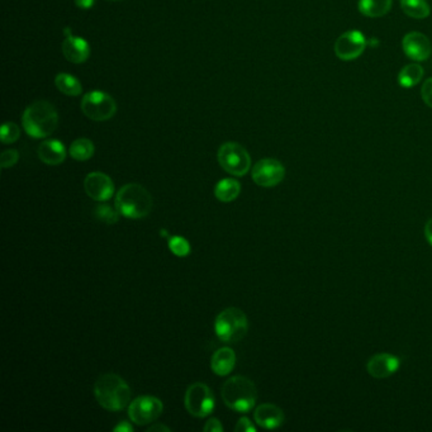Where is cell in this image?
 Returning a JSON list of instances; mask_svg holds the SVG:
<instances>
[{
  "label": "cell",
  "mask_w": 432,
  "mask_h": 432,
  "mask_svg": "<svg viewBox=\"0 0 432 432\" xmlns=\"http://www.w3.org/2000/svg\"><path fill=\"white\" fill-rule=\"evenodd\" d=\"M94 396L103 409L117 412L131 403V388L122 377L105 373L95 382Z\"/></svg>",
  "instance_id": "6da1fadb"
},
{
  "label": "cell",
  "mask_w": 432,
  "mask_h": 432,
  "mask_svg": "<svg viewBox=\"0 0 432 432\" xmlns=\"http://www.w3.org/2000/svg\"><path fill=\"white\" fill-rule=\"evenodd\" d=\"M22 124L31 137L46 139L58 129L59 114L50 102L37 100L24 111Z\"/></svg>",
  "instance_id": "7a4b0ae2"
},
{
  "label": "cell",
  "mask_w": 432,
  "mask_h": 432,
  "mask_svg": "<svg viewBox=\"0 0 432 432\" xmlns=\"http://www.w3.org/2000/svg\"><path fill=\"white\" fill-rule=\"evenodd\" d=\"M152 195L146 188L131 183L118 190L116 195V208L129 220H141L151 213Z\"/></svg>",
  "instance_id": "3957f363"
},
{
  "label": "cell",
  "mask_w": 432,
  "mask_h": 432,
  "mask_svg": "<svg viewBox=\"0 0 432 432\" xmlns=\"http://www.w3.org/2000/svg\"><path fill=\"white\" fill-rule=\"evenodd\" d=\"M222 399L228 409L246 414L256 404L257 389L254 382L242 375H236L225 382L221 389Z\"/></svg>",
  "instance_id": "277c9868"
},
{
  "label": "cell",
  "mask_w": 432,
  "mask_h": 432,
  "mask_svg": "<svg viewBox=\"0 0 432 432\" xmlns=\"http://www.w3.org/2000/svg\"><path fill=\"white\" fill-rule=\"evenodd\" d=\"M215 330L218 339L223 342H237L244 339L249 331V321L244 310L230 307L217 315Z\"/></svg>",
  "instance_id": "5b68a950"
},
{
  "label": "cell",
  "mask_w": 432,
  "mask_h": 432,
  "mask_svg": "<svg viewBox=\"0 0 432 432\" xmlns=\"http://www.w3.org/2000/svg\"><path fill=\"white\" fill-rule=\"evenodd\" d=\"M218 163L234 176H244L252 168V158L245 147L237 142H226L218 150Z\"/></svg>",
  "instance_id": "8992f818"
},
{
  "label": "cell",
  "mask_w": 432,
  "mask_h": 432,
  "mask_svg": "<svg viewBox=\"0 0 432 432\" xmlns=\"http://www.w3.org/2000/svg\"><path fill=\"white\" fill-rule=\"evenodd\" d=\"M82 111L89 119L103 122L111 119L116 114L117 104L109 94L93 90L82 97Z\"/></svg>",
  "instance_id": "52a82bcc"
},
{
  "label": "cell",
  "mask_w": 432,
  "mask_h": 432,
  "mask_svg": "<svg viewBox=\"0 0 432 432\" xmlns=\"http://www.w3.org/2000/svg\"><path fill=\"white\" fill-rule=\"evenodd\" d=\"M184 404L190 415L198 418H205L213 412L216 401L210 387L205 383L197 382L188 387Z\"/></svg>",
  "instance_id": "ba28073f"
},
{
  "label": "cell",
  "mask_w": 432,
  "mask_h": 432,
  "mask_svg": "<svg viewBox=\"0 0 432 432\" xmlns=\"http://www.w3.org/2000/svg\"><path fill=\"white\" fill-rule=\"evenodd\" d=\"M164 404L153 396H141L134 398L129 404V420L137 426L150 425L163 415Z\"/></svg>",
  "instance_id": "9c48e42d"
},
{
  "label": "cell",
  "mask_w": 432,
  "mask_h": 432,
  "mask_svg": "<svg viewBox=\"0 0 432 432\" xmlns=\"http://www.w3.org/2000/svg\"><path fill=\"white\" fill-rule=\"evenodd\" d=\"M252 176L259 187L273 188L284 179L286 168L275 158H263L254 165Z\"/></svg>",
  "instance_id": "30bf717a"
},
{
  "label": "cell",
  "mask_w": 432,
  "mask_h": 432,
  "mask_svg": "<svg viewBox=\"0 0 432 432\" xmlns=\"http://www.w3.org/2000/svg\"><path fill=\"white\" fill-rule=\"evenodd\" d=\"M367 40L360 31L352 30L340 36L335 43V53L340 60L350 61L355 60L364 53Z\"/></svg>",
  "instance_id": "8fae6325"
},
{
  "label": "cell",
  "mask_w": 432,
  "mask_h": 432,
  "mask_svg": "<svg viewBox=\"0 0 432 432\" xmlns=\"http://www.w3.org/2000/svg\"><path fill=\"white\" fill-rule=\"evenodd\" d=\"M84 189L89 198L97 202L109 200L114 194V184L111 178L100 171H94L87 176L84 180Z\"/></svg>",
  "instance_id": "7c38bea8"
},
{
  "label": "cell",
  "mask_w": 432,
  "mask_h": 432,
  "mask_svg": "<svg viewBox=\"0 0 432 432\" xmlns=\"http://www.w3.org/2000/svg\"><path fill=\"white\" fill-rule=\"evenodd\" d=\"M399 368H401V359L387 352L374 355L369 359L367 364L368 373L377 379L389 378L393 374L397 373Z\"/></svg>",
  "instance_id": "4fadbf2b"
},
{
  "label": "cell",
  "mask_w": 432,
  "mask_h": 432,
  "mask_svg": "<svg viewBox=\"0 0 432 432\" xmlns=\"http://www.w3.org/2000/svg\"><path fill=\"white\" fill-rule=\"evenodd\" d=\"M403 51L414 61H426L431 55V43L421 32H409L402 42Z\"/></svg>",
  "instance_id": "5bb4252c"
},
{
  "label": "cell",
  "mask_w": 432,
  "mask_h": 432,
  "mask_svg": "<svg viewBox=\"0 0 432 432\" xmlns=\"http://www.w3.org/2000/svg\"><path fill=\"white\" fill-rule=\"evenodd\" d=\"M255 422L265 430H274L284 423V412L273 403H263L254 412Z\"/></svg>",
  "instance_id": "9a60e30c"
},
{
  "label": "cell",
  "mask_w": 432,
  "mask_h": 432,
  "mask_svg": "<svg viewBox=\"0 0 432 432\" xmlns=\"http://www.w3.org/2000/svg\"><path fill=\"white\" fill-rule=\"evenodd\" d=\"M61 48L66 60L72 64H82L90 56V46L87 40L82 37L68 35Z\"/></svg>",
  "instance_id": "2e32d148"
},
{
  "label": "cell",
  "mask_w": 432,
  "mask_h": 432,
  "mask_svg": "<svg viewBox=\"0 0 432 432\" xmlns=\"http://www.w3.org/2000/svg\"><path fill=\"white\" fill-rule=\"evenodd\" d=\"M38 158L46 165H60L66 158V148L59 140L43 141L37 150Z\"/></svg>",
  "instance_id": "e0dca14e"
},
{
  "label": "cell",
  "mask_w": 432,
  "mask_h": 432,
  "mask_svg": "<svg viewBox=\"0 0 432 432\" xmlns=\"http://www.w3.org/2000/svg\"><path fill=\"white\" fill-rule=\"evenodd\" d=\"M236 365V354L230 347H221L212 355L210 369L220 377H226L234 370Z\"/></svg>",
  "instance_id": "ac0fdd59"
},
{
  "label": "cell",
  "mask_w": 432,
  "mask_h": 432,
  "mask_svg": "<svg viewBox=\"0 0 432 432\" xmlns=\"http://www.w3.org/2000/svg\"><path fill=\"white\" fill-rule=\"evenodd\" d=\"M241 193V184L236 179L226 178L217 183L215 188V195L220 202L230 203L234 202Z\"/></svg>",
  "instance_id": "d6986e66"
},
{
  "label": "cell",
  "mask_w": 432,
  "mask_h": 432,
  "mask_svg": "<svg viewBox=\"0 0 432 432\" xmlns=\"http://www.w3.org/2000/svg\"><path fill=\"white\" fill-rule=\"evenodd\" d=\"M357 8L367 17H383L391 11L392 0H359Z\"/></svg>",
  "instance_id": "ffe728a7"
},
{
  "label": "cell",
  "mask_w": 432,
  "mask_h": 432,
  "mask_svg": "<svg viewBox=\"0 0 432 432\" xmlns=\"http://www.w3.org/2000/svg\"><path fill=\"white\" fill-rule=\"evenodd\" d=\"M423 77V68L420 64L404 66L398 74V84L403 88H414Z\"/></svg>",
  "instance_id": "44dd1931"
},
{
  "label": "cell",
  "mask_w": 432,
  "mask_h": 432,
  "mask_svg": "<svg viewBox=\"0 0 432 432\" xmlns=\"http://www.w3.org/2000/svg\"><path fill=\"white\" fill-rule=\"evenodd\" d=\"M55 84H56V88L59 89L60 92L65 95L77 97L82 93V84L75 76L61 72L55 77Z\"/></svg>",
  "instance_id": "7402d4cb"
},
{
  "label": "cell",
  "mask_w": 432,
  "mask_h": 432,
  "mask_svg": "<svg viewBox=\"0 0 432 432\" xmlns=\"http://www.w3.org/2000/svg\"><path fill=\"white\" fill-rule=\"evenodd\" d=\"M401 6L403 12L415 19H423L431 13L426 0H401Z\"/></svg>",
  "instance_id": "603a6c76"
},
{
  "label": "cell",
  "mask_w": 432,
  "mask_h": 432,
  "mask_svg": "<svg viewBox=\"0 0 432 432\" xmlns=\"http://www.w3.org/2000/svg\"><path fill=\"white\" fill-rule=\"evenodd\" d=\"M94 151V144L88 139H77L71 144L69 148L71 158L76 161H87L93 158Z\"/></svg>",
  "instance_id": "cb8c5ba5"
},
{
  "label": "cell",
  "mask_w": 432,
  "mask_h": 432,
  "mask_svg": "<svg viewBox=\"0 0 432 432\" xmlns=\"http://www.w3.org/2000/svg\"><path fill=\"white\" fill-rule=\"evenodd\" d=\"M119 212L117 208H112L111 205H100L95 208V217L107 225H114L119 220Z\"/></svg>",
  "instance_id": "d4e9b609"
},
{
  "label": "cell",
  "mask_w": 432,
  "mask_h": 432,
  "mask_svg": "<svg viewBox=\"0 0 432 432\" xmlns=\"http://www.w3.org/2000/svg\"><path fill=\"white\" fill-rule=\"evenodd\" d=\"M170 252L174 255L179 257L188 256L190 252V244L188 242L187 239L181 237V236H173L169 239Z\"/></svg>",
  "instance_id": "484cf974"
},
{
  "label": "cell",
  "mask_w": 432,
  "mask_h": 432,
  "mask_svg": "<svg viewBox=\"0 0 432 432\" xmlns=\"http://www.w3.org/2000/svg\"><path fill=\"white\" fill-rule=\"evenodd\" d=\"M19 136H21V129L16 123L6 122L1 126L0 139H1L3 144H6V145L13 144L19 139Z\"/></svg>",
  "instance_id": "4316f807"
},
{
  "label": "cell",
  "mask_w": 432,
  "mask_h": 432,
  "mask_svg": "<svg viewBox=\"0 0 432 432\" xmlns=\"http://www.w3.org/2000/svg\"><path fill=\"white\" fill-rule=\"evenodd\" d=\"M18 160H19V153H18L17 150H6L1 153L0 165H1L3 169H8V168H12L17 164Z\"/></svg>",
  "instance_id": "83f0119b"
},
{
  "label": "cell",
  "mask_w": 432,
  "mask_h": 432,
  "mask_svg": "<svg viewBox=\"0 0 432 432\" xmlns=\"http://www.w3.org/2000/svg\"><path fill=\"white\" fill-rule=\"evenodd\" d=\"M421 97L430 108H432V77L423 82L421 89Z\"/></svg>",
  "instance_id": "f1b7e54d"
},
{
  "label": "cell",
  "mask_w": 432,
  "mask_h": 432,
  "mask_svg": "<svg viewBox=\"0 0 432 432\" xmlns=\"http://www.w3.org/2000/svg\"><path fill=\"white\" fill-rule=\"evenodd\" d=\"M234 431L256 432V427L254 426V423L247 417H242V418H239L237 425L234 427Z\"/></svg>",
  "instance_id": "f546056e"
},
{
  "label": "cell",
  "mask_w": 432,
  "mask_h": 432,
  "mask_svg": "<svg viewBox=\"0 0 432 432\" xmlns=\"http://www.w3.org/2000/svg\"><path fill=\"white\" fill-rule=\"evenodd\" d=\"M203 431L205 432H222L223 426L222 423L220 422V420H217V418H210L207 423H205V427H203Z\"/></svg>",
  "instance_id": "4dcf8cb0"
},
{
  "label": "cell",
  "mask_w": 432,
  "mask_h": 432,
  "mask_svg": "<svg viewBox=\"0 0 432 432\" xmlns=\"http://www.w3.org/2000/svg\"><path fill=\"white\" fill-rule=\"evenodd\" d=\"M113 430L116 432H134V427L127 421H122Z\"/></svg>",
  "instance_id": "1f68e13d"
},
{
  "label": "cell",
  "mask_w": 432,
  "mask_h": 432,
  "mask_svg": "<svg viewBox=\"0 0 432 432\" xmlns=\"http://www.w3.org/2000/svg\"><path fill=\"white\" fill-rule=\"evenodd\" d=\"M97 0H75V4L80 9H90Z\"/></svg>",
  "instance_id": "d6a6232c"
},
{
  "label": "cell",
  "mask_w": 432,
  "mask_h": 432,
  "mask_svg": "<svg viewBox=\"0 0 432 432\" xmlns=\"http://www.w3.org/2000/svg\"><path fill=\"white\" fill-rule=\"evenodd\" d=\"M425 236H426L427 242L432 246V218L427 221L425 226Z\"/></svg>",
  "instance_id": "836d02e7"
},
{
  "label": "cell",
  "mask_w": 432,
  "mask_h": 432,
  "mask_svg": "<svg viewBox=\"0 0 432 432\" xmlns=\"http://www.w3.org/2000/svg\"><path fill=\"white\" fill-rule=\"evenodd\" d=\"M148 432H170V428L168 426H165L163 423H156V425H152L151 427L147 428Z\"/></svg>",
  "instance_id": "e575fe53"
}]
</instances>
